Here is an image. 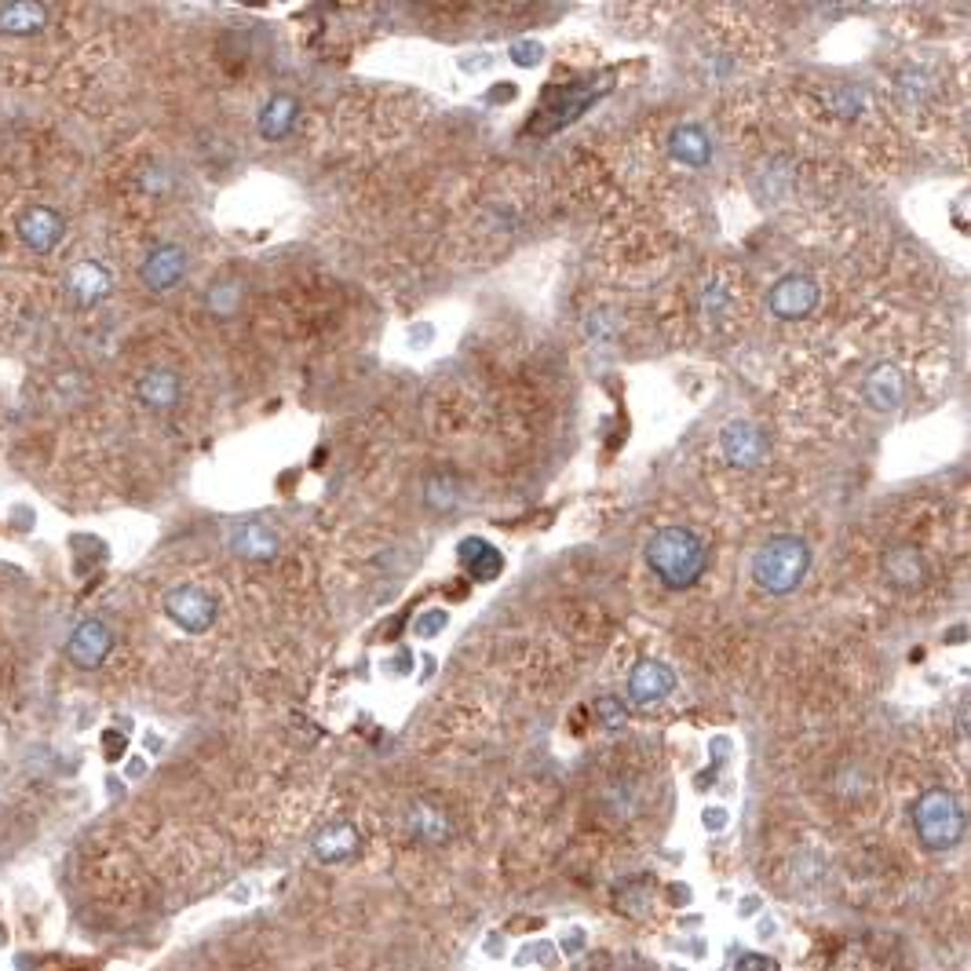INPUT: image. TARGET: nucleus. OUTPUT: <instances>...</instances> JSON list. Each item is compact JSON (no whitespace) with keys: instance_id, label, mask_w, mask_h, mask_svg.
<instances>
[{"instance_id":"1","label":"nucleus","mask_w":971,"mask_h":971,"mask_svg":"<svg viewBox=\"0 0 971 971\" xmlns=\"http://www.w3.org/2000/svg\"><path fill=\"white\" fill-rule=\"evenodd\" d=\"M646 567L665 589H690L709 567L705 541L687 526H665L646 541Z\"/></svg>"},{"instance_id":"2","label":"nucleus","mask_w":971,"mask_h":971,"mask_svg":"<svg viewBox=\"0 0 971 971\" xmlns=\"http://www.w3.org/2000/svg\"><path fill=\"white\" fill-rule=\"evenodd\" d=\"M811 570V548L800 537H771L752 556V581L771 595H789Z\"/></svg>"},{"instance_id":"3","label":"nucleus","mask_w":971,"mask_h":971,"mask_svg":"<svg viewBox=\"0 0 971 971\" xmlns=\"http://www.w3.org/2000/svg\"><path fill=\"white\" fill-rule=\"evenodd\" d=\"M917 841L928 851H953L964 841V808L950 789H928L914 803Z\"/></svg>"},{"instance_id":"4","label":"nucleus","mask_w":971,"mask_h":971,"mask_svg":"<svg viewBox=\"0 0 971 971\" xmlns=\"http://www.w3.org/2000/svg\"><path fill=\"white\" fill-rule=\"evenodd\" d=\"M165 614L183 632L201 635L215 625V599L205 589H198V584H179V589L165 595Z\"/></svg>"},{"instance_id":"5","label":"nucleus","mask_w":971,"mask_h":971,"mask_svg":"<svg viewBox=\"0 0 971 971\" xmlns=\"http://www.w3.org/2000/svg\"><path fill=\"white\" fill-rule=\"evenodd\" d=\"M767 307H771L774 318L800 321L819 307V285H814V278H808V274H785V278L774 282L771 296H767Z\"/></svg>"},{"instance_id":"6","label":"nucleus","mask_w":971,"mask_h":971,"mask_svg":"<svg viewBox=\"0 0 971 971\" xmlns=\"http://www.w3.org/2000/svg\"><path fill=\"white\" fill-rule=\"evenodd\" d=\"M110 651H114V632L103 625L99 618H88V621H81V625L70 632V640H66V657H70V665H77V668H85V673H92V668H99L106 657H110Z\"/></svg>"},{"instance_id":"7","label":"nucleus","mask_w":971,"mask_h":971,"mask_svg":"<svg viewBox=\"0 0 971 971\" xmlns=\"http://www.w3.org/2000/svg\"><path fill=\"white\" fill-rule=\"evenodd\" d=\"M719 450H724L727 464L741 467V472H752V467H760L767 461V435L749 421H730L724 428V435H719Z\"/></svg>"},{"instance_id":"8","label":"nucleus","mask_w":971,"mask_h":971,"mask_svg":"<svg viewBox=\"0 0 971 971\" xmlns=\"http://www.w3.org/2000/svg\"><path fill=\"white\" fill-rule=\"evenodd\" d=\"M63 234H66V220L55 209H48V205L22 209V215H19V238H22V245L33 249V253H41V256L52 253V249L63 242Z\"/></svg>"},{"instance_id":"9","label":"nucleus","mask_w":971,"mask_h":971,"mask_svg":"<svg viewBox=\"0 0 971 971\" xmlns=\"http://www.w3.org/2000/svg\"><path fill=\"white\" fill-rule=\"evenodd\" d=\"M183 274H187V253L179 245H158L139 267V278L150 293L176 289V285L183 282Z\"/></svg>"},{"instance_id":"10","label":"nucleus","mask_w":971,"mask_h":971,"mask_svg":"<svg viewBox=\"0 0 971 971\" xmlns=\"http://www.w3.org/2000/svg\"><path fill=\"white\" fill-rule=\"evenodd\" d=\"M673 690H676V676H673V668L662 662L643 657V662H635V668L629 673V698L635 705H657Z\"/></svg>"},{"instance_id":"11","label":"nucleus","mask_w":971,"mask_h":971,"mask_svg":"<svg viewBox=\"0 0 971 971\" xmlns=\"http://www.w3.org/2000/svg\"><path fill=\"white\" fill-rule=\"evenodd\" d=\"M66 289H70V296H74L77 307H95V304H103V299L110 296L114 278H110V271H106L103 263L81 260L66 274Z\"/></svg>"},{"instance_id":"12","label":"nucleus","mask_w":971,"mask_h":971,"mask_svg":"<svg viewBox=\"0 0 971 971\" xmlns=\"http://www.w3.org/2000/svg\"><path fill=\"white\" fill-rule=\"evenodd\" d=\"M278 548H282L278 534H274L267 523L253 519V523H238L231 530V551H234V556H242V559L267 562V559L278 556Z\"/></svg>"},{"instance_id":"13","label":"nucleus","mask_w":971,"mask_h":971,"mask_svg":"<svg viewBox=\"0 0 971 971\" xmlns=\"http://www.w3.org/2000/svg\"><path fill=\"white\" fill-rule=\"evenodd\" d=\"M358 847H362V836L351 822H333L315 836V858L326 862V866H340V862L355 858Z\"/></svg>"},{"instance_id":"14","label":"nucleus","mask_w":971,"mask_h":971,"mask_svg":"<svg viewBox=\"0 0 971 971\" xmlns=\"http://www.w3.org/2000/svg\"><path fill=\"white\" fill-rule=\"evenodd\" d=\"M48 27V8L38 0H8L0 4V33L8 38H33Z\"/></svg>"},{"instance_id":"15","label":"nucleus","mask_w":971,"mask_h":971,"mask_svg":"<svg viewBox=\"0 0 971 971\" xmlns=\"http://www.w3.org/2000/svg\"><path fill=\"white\" fill-rule=\"evenodd\" d=\"M136 394H139V402L147 405V410L169 413L172 405L179 402V377L172 373V369H150V373L139 377Z\"/></svg>"},{"instance_id":"16","label":"nucleus","mask_w":971,"mask_h":971,"mask_svg":"<svg viewBox=\"0 0 971 971\" xmlns=\"http://www.w3.org/2000/svg\"><path fill=\"white\" fill-rule=\"evenodd\" d=\"M668 150H673V158L679 165H687V169H705L713 158V143L698 125H679L673 136H668Z\"/></svg>"},{"instance_id":"17","label":"nucleus","mask_w":971,"mask_h":971,"mask_svg":"<svg viewBox=\"0 0 971 971\" xmlns=\"http://www.w3.org/2000/svg\"><path fill=\"white\" fill-rule=\"evenodd\" d=\"M903 394H906V380H903V373H898V366L884 362L866 377V402L873 405V410H880V413L895 410V405L903 402Z\"/></svg>"},{"instance_id":"18","label":"nucleus","mask_w":971,"mask_h":971,"mask_svg":"<svg viewBox=\"0 0 971 971\" xmlns=\"http://www.w3.org/2000/svg\"><path fill=\"white\" fill-rule=\"evenodd\" d=\"M884 573L895 589H920L928 578V567L917 548H891L884 556Z\"/></svg>"},{"instance_id":"19","label":"nucleus","mask_w":971,"mask_h":971,"mask_svg":"<svg viewBox=\"0 0 971 971\" xmlns=\"http://www.w3.org/2000/svg\"><path fill=\"white\" fill-rule=\"evenodd\" d=\"M296 114H299V103L293 99V95H274V99H267V106L260 110V136L271 143L285 139L296 128Z\"/></svg>"},{"instance_id":"20","label":"nucleus","mask_w":971,"mask_h":971,"mask_svg":"<svg viewBox=\"0 0 971 971\" xmlns=\"http://www.w3.org/2000/svg\"><path fill=\"white\" fill-rule=\"evenodd\" d=\"M592 99H595V88H592V85L570 88V99H567V92H548V95H545V106H541V114H537L534 122H541V117L556 114V122L548 125V131H556L559 125L573 122V117H578V114H581L584 106H589Z\"/></svg>"},{"instance_id":"21","label":"nucleus","mask_w":971,"mask_h":971,"mask_svg":"<svg viewBox=\"0 0 971 971\" xmlns=\"http://www.w3.org/2000/svg\"><path fill=\"white\" fill-rule=\"evenodd\" d=\"M461 562H464V570L472 573V581H494L500 573V567H505L500 551L489 541H478V537H467V541H461Z\"/></svg>"},{"instance_id":"22","label":"nucleus","mask_w":971,"mask_h":971,"mask_svg":"<svg viewBox=\"0 0 971 971\" xmlns=\"http://www.w3.org/2000/svg\"><path fill=\"white\" fill-rule=\"evenodd\" d=\"M410 830L421 844H442L450 836V819L442 811L428 808V803H416L410 811Z\"/></svg>"},{"instance_id":"23","label":"nucleus","mask_w":971,"mask_h":971,"mask_svg":"<svg viewBox=\"0 0 971 971\" xmlns=\"http://www.w3.org/2000/svg\"><path fill=\"white\" fill-rule=\"evenodd\" d=\"M595 719H599V724H603L606 730H621V727L629 724L625 701H621V698H599V701H595Z\"/></svg>"},{"instance_id":"24","label":"nucleus","mask_w":971,"mask_h":971,"mask_svg":"<svg viewBox=\"0 0 971 971\" xmlns=\"http://www.w3.org/2000/svg\"><path fill=\"white\" fill-rule=\"evenodd\" d=\"M446 625H450V610H424V614L413 621V632L416 640H435Z\"/></svg>"},{"instance_id":"25","label":"nucleus","mask_w":971,"mask_h":971,"mask_svg":"<svg viewBox=\"0 0 971 971\" xmlns=\"http://www.w3.org/2000/svg\"><path fill=\"white\" fill-rule=\"evenodd\" d=\"M238 307V285H215L209 293V310L215 318H226Z\"/></svg>"},{"instance_id":"26","label":"nucleus","mask_w":971,"mask_h":971,"mask_svg":"<svg viewBox=\"0 0 971 971\" xmlns=\"http://www.w3.org/2000/svg\"><path fill=\"white\" fill-rule=\"evenodd\" d=\"M541 55H545V48L537 44V41H519V44L511 48L515 66H537V63H541Z\"/></svg>"},{"instance_id":"27","label":"nucleus","mask_w":971,"mask_h":971,"mask_svg":"<svg viewBox=\"0 0 971 971\" xmlns=\"http://www.w3.org/2000/svg\"><path fill=\"white\" fill-rule=\"evenodd\" d=\"M730 971H782V968H778L774 957H763V953H741Z\"/></svg>"},{"instance_id":"28","label":"nucleus","mask_w":971,"mask_h":971,"mask_svg":"<svg viewBox=\"0 0 971 971\" xmlns=\"http://www.w3.org/2000/svg\"><path fill=\"white\" fill-rule=\"evenodd\" d=\"M103 746H106V760H117L125 752V735H114V730H106Z\"/></svg>"},{"instance_id":"29","label":"nucleus","mask_w":971,"mask_h":971,"mask_svg":"<svg viewBox=\"0 0 971 971\" xmlns=\"http://www.w3.org/2000/svg\"><path fill=\"white\" fill-rule=\"evenodd\" d=\"M724 825H727V811L724 808H709V811H705V830L719 833Z\"/></svg>"},{"instance_id":"30","label":"nucleus","mask_w":971,"mask_h":971,"mask_svg":"<svg viewBox=\"0 0 971 971\" xmlns=\"http://www.w3.org/2000/svg\"><path fill=\"white\" fill-rule=\"evenodd\" d=\"M581 946H584V931L581 928H573L570 935H562V950H567V953H578Z\"/></svg>"},{"instance_id":"31","label":"nucleus","mask_w":971,"mask_h":971,"mask_svg":"<svg viewBox=\"0 0 971 971\" xmlns=\"http://www.w3.org/2000/svg\"><path fill=\"white\" fill-rule=\"evenodd\" d=\"M757 898H746V903H741V914H757Z\"/></svg>"}]
</instances>
